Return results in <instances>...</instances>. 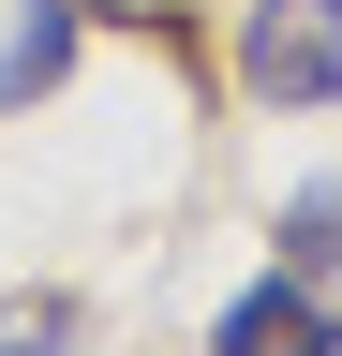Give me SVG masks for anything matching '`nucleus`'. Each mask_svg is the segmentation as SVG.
Listing matches in <instances>:
<instances>
[{
    "label": "nucleus",
    "mask_w": 342,
    "mask_h": 356,
    "mask_svg": "<svg viewBox=\"0 0 342 356\" xmlns=\"http://www.w3.org/2000/svg\"><path fill=\"white\" fill-rule=\"evenodd\" d=\"M75 44H90V15H75V0H15V30H0V119L45 104V89L75 74Z\"/></svg>",
    "instance_id": "obj_3"
},
{
    "label": "nucleus",
    "mask_w": 342,
    "mask_h": 356,
    "mask_svg": "<svg viewBox=\"0 0 342 356\" xmlns=\"http://www.w3.org/2000/svg\"><path fill=\"white\" fill-rule=\"evenodd\" d=\"M238 89L268 119L342 104V0H253V15H238Z\"/></svg>",
    "instance_id": "obj_1"
},
{
    "label": "nucleus",
    "mask_w": 342,
    "mask_h": 356,
    "mask_svg": "<svg viewBox=\"0 0 342 356\" xmlns=\"http://www.w3.org/2000/svg\"><path fill=\"white\" fill-rule=\"evenodd\" d=\"M208 356H342V297L313 282V267H283V252H268V282H238V297H224Z\"/></svg>",
    "instance_id": "obj_2"
},
{
    "label": "nucleus",
    "mask_w": 342,
    "mask_h": 356,
    "mask_svg": "<svg viewBox=\"0 0 342 356\" xmlns=\"http://www.w3.org/2000/svg\"><path fill=\"white\" fill-rule=\"evenodd\" d=\"M268 252H283V267H313V282L342 297V178H297V193L268 208Z\"/></svg>",
    "instance_id": "obj_4"
},
{
    "label": "nucleus",
    "mask_w": 342,
    "mask_h": 356,
    "mask_svg": "<svg viewBox=\"0 0 342 356\" xmlns=\"http://www.w3.org/2000/svg\"><path fill=\"white\" fill-rule=\"evenodd\" d=\"M0 356H75V297H30V312H0Z\"/></svg>",
    "instance_id": "obj_5"
}]
</instances>
